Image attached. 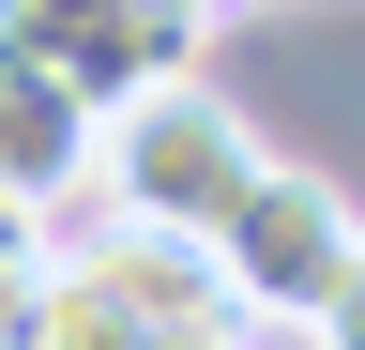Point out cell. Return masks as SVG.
<instances>
[{"instance_id": "7", "label": "cell", "mask_w": 365, "mask_h": 350, "mask_svg": "<svg viewBox=\"0 0 365 350\" xmlns=\"http://www.w3.org/2000/svg\"><path fill=\"white\" fill-rule=\"evenodd\" d=\"M319 335H335V350H365V244H350V274H335V304H319Z\"/></svg>"}, {"instance_id": "4", "label": "cell", "mask_w": 365, "mask_h": 350, "mask_svg": "<svg viewBox=\"0 0 365 350\" xmlns=\"http://www.w3.org/2000/svg\"><path fill=\"white\" fill-rule=\"evenodd\" d=\"M0 46L61 61L91 107H122V92H153V76H182L213 46V0H0Z\"/></svg>"}, {"instance_id": "1", "label": "cell", "mask_w": 365, "mask_h": 350, "mask_svg": "<svg viewBox=\"0 0 365 350\" xmlns=\"http://www.w3.org/2000/svg\"><path fill=\"white\" fill-rule=\"evenodd\" d=\"M31 350H259V335H244V304H228L213 244H182V229H137V213H107L91 244H46Z\"/></svg>"}, {"instance_id": "6", "label": "cell", "mask_w": 365, "mask_h": 350, "mask_svg": "<svg viewBox=\"0 0 365 350\" xmlns=\"http://www.w3.org/2000/svg\"><path fill=\"white\" fill-rule=\"evenodd\" d=\"M31 304H46V213L0 198V350H31Z\"/></svg>"}, {"instance_id": "3", "label": "cell", "mask_w": 365, "mask_h": 350, "mask_svg": "<svg viewBox=\"0 0 365 350\" xmlns=\"http://www.w3.org/2000/svg\"><path fill=\"white\" fill-rule=\"evenodd\" d=\"M350 244H365L350 198L319 183V168L259 153V183L228 198V229H213V274H228V304H244V320H304V335H319V304H335Z\"/></svg>"}, {"instance_id": "2", "label": "cell", "mask_w": 365, "mask_h": 350, "mask_svg": "<svg viewBox=\"0 0 365 350\" xmlns=\"http://www.w3.org/2000/svg\"><path fill=\"white\" fill-rule=\"evenodd\" d=\"M91 168H107V213L213 244V229H228V198L259 183V122L228 107L198 61H182V76H153V92H122L107 122H91Z\"/></svg>"}, {"instance_id": "5", "label": "cell", "mask_w": 365, "mask_h": 350, "mask_svg": "<svg viewBox=\"0 0 365 350\" xmlns=\"http://www.w3.org/2000/svg\"><path fill=\"white\" fill-rule=\"evenodd\" d=\"M91 107L61 61H31V46H0V198L16 213H61L76 183H91Z\"/></svg>"}]
</instances>
